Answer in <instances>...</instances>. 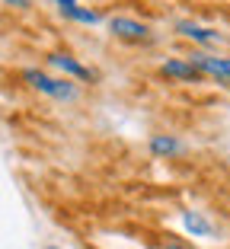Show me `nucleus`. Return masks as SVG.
<instances>
[{"label": "nucleus", "instance_id": "11", "mask_svg": "<svg viewBox=\"0 0 230 249\" xmlns=\"http://www.w3.org/2000/svg\"><path fill=\"white\" fill-rule=\"evenodd\" d=\"M10 3H16V7H22V3H26V0H10Z\"/></svg>", "mask_w": 230, "mask_h": 249}, {"label": "nucleus", "instance_id": "8", "mask_svg": "<svg viewBox=\"0 0 230 249\" xmlns=\"http://www.w3.org/2000/svg\"><path fill=\"white\" fill-rule=\"evenodd\" d=\"M64 13L71 16V19H77V22H89V26H96V22H99V13H93V10H80L77 3H74V7H67Z\"/></svg>", "mask_w": 230, "mask_h": 249}, {"label": "nucleus", "instance_id": "7", "mask_svg": "<svg viewBox=\"0 0 230 249\" xmlns=\"http://www.w3.org/2000/svg\"><path fill=\"white\" fill-rule=\"evenodd\" d=\"M182 224H186V230H189V233H195V236H211V224L201 217V214H195V211H186Z\"/></svg>", "mask_w": 230, "mask_h": 249}, {"label": "nucleus", "instance_id": "10", "mask_svg": "<svg viewBox=\"0 0 230 249\" xmlns=\"http://www.w3.org/2000/svg\"><path fill=\"white\" fill-rule=\"evenodd\" d=\"M54 3H58V7H61V10H67V7H74L77 0H54Z\"/></svg>", "mask_w": 230, "mask_h": 249}, {"label": "nucleus", "instance_id": "9", "mask_svg": "<svg viewBox=\"0 0 230 249\" xmlns=\"http://www.w3.org/2000/svg\"><path fill=\"white\" fill-rule=\"evenodd\" d=\"M150 150L163 157V154H176V150H179V144H176L173 138H154V141H150Z\"/></svg>", "mask_w": 230, "mask_h": 249}, {"label": "nucleus", "instance_id": "12", "mask_svg": "<svg viewBox=\"0 0 230 249\" xmlns=\"http://www.w3.org/2000/svg\"><path fill=\"white\" fill-rule=\"evenodd\" d=\"M170 249H182V246H170Z\"/></svg>", "mask_w": 230, "mask_h": 249}, {"label": "nucleus", "instance_id": "2", "mask_svg": "<svg viewBox=\"0 0 230 249\" xmlns=\"http://www.w3.org/2000/svg\"><path fill=\"white\" fill-rule=\"evenodd\" d=\"M192 64L198 67L201 73L217 77V80H230V58H208V54H198V58H192Z\"/></svg>", "mask_w": 230, "mask_h": 249}, {"label": "nucleus", "instance_id": "1", "mask_svg": "<svg viewBox=\"0 0 230 249\" xmlns=\"http://www.w3.org/2000/svg\"><path fill=\"white\" fill-rule=\"evenodd\" d=\"M26 80H29L35 89L54 96V99H74V87H71V83L52 80V77H45V73H38V71H29V73H26Z\"/></svg>", "mask_w": 230, "mask_h": 249}, {"label": "nucleus", "instance_id": "5", "mask_svg": "<svg viewBox=\"0 0 230 249\" xmlns=\"http://www.w3.org/2000/svg\"><path fill=\"white\" fill-rule=\"evenodd\" d=\"M163 73L179 77V80H195L201 71H198L195 64H186V61H166V64H163Z\"/></svg>", "mask_w": 230, "mask_h": 249}, {"label": "nucleus", "instance_id": "6", "mask_svg": "<svg viewBox=\"0 0 230 249\" xmlns=\"http://www.w3.org/2000/svg\"><path fill=\"white\" fill-rule=\"evenodd\" d=\"M48 61H52L54 67H61V71L74 73V77H80V80H89V71L87 67H80L74 58H67V54H48Z\"/></svg>", "mask_w": 230, "mask_h": 249}, {"label": "nucleus", "instance_id": "3", "mask_svg": "<svg viewBox=\"0 0 230 249\" xmlns=\"http://www.w3.org/2000/svg\"><path fill=\"white\" fill-rule=\"evenodd\" d=\"M109 29L115 32L119 38H131V42H141V38H147V26H141V22H134V19H112Z\"/></svg>", "mask_w": 230, "mask_h": 249}, {"label": "nucleus", "instance_id": "4", "mask_svg": "<svg viewBox=\"0 0 230 249\" xmlns=\"http://www.w3.org/2000/svg\"><path fill=\"white\" fill-rule=\"evenodd\" d=\"M179 32H182V36H189V38H195V42H205V45H217V42H224L217 32L201 29V26H192V22H179Z\"/></svg>", "mask_w": 230, "mask_h": 249}]
</instances>
